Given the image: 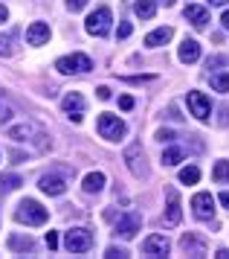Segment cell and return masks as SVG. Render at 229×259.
Segmentation results:
<instances>
[{
  "mask_svg": "<svg viewBox=\"0 0 229 259\" xmlns=\"http://www.w3.org/2000/svg\"><path fill=\"white\" fill-rule=\"evenodd\" d=\"M134 12H137L142 21H148V18H154V12H157V3H154V0H137Z\"/></svg>",
  "mask_w": 229,
  "mask_h": 259,
  "instance_id": "20",
  "label": "cell"
},
{
  "mask_svg": "<svg viewBox=\"0 0 229 259\" xmlns=\"http://www.w3.org/2000/svg\"><path fill=\"white\" fill-rule=\"evenodd\" d=\"M220 24H223V26H226V29H229V9H226V12H223V18H220Z\"/></svg>",
  "mask_w": 229,
  "mask_h": 259,
  "instance_id": "37",
  "label": "cell"
},
{
  "mask_svg": "<svg viewBox=\"0 0 229 259\" xmlns=\"http://www.w3.org/2000/svg\"><path fill=\"white\" fill-rule=\"evenodd\" d=\"M131 32H134V26H131V24H122V26H119V32H116V35H119V38H128Z\"/></svg>",
  "mask_w": 229,
  "mask_h": 259,
  "instance_id": "33",
  "label": "cell"
},
{
  "mask_svg": "<svg viewBox=\"0 0 229 259\" xmlns=\"http://www.w3.org/2000/svg\"><path fill=\"white\" fill-rule=\"evenodd\" d=\"M12 38H15V32L0 35V56H9V53H12Z\"/></svg>",
  "mask_w": 229,
  "mask_h": 259,
  "instance_id": "28",
  "label": "cell"
},
{
  "mask_svg": "<svg viewBox=\"0 0 229 259\" xmlns=\"http://www.w3.org/2000/svg\"><path fill=\"white\" fill-rule=\"evenodd\" d=\"M212 88H215V91H220V94H229V73L215 76V79H212Z\"/></svg>",
  "mask_w": 229,
  "mask_h": 259,
  "instance_id": "27",
  "label": "cell"
},
{
  "mask_svg": "<svg viewBox=\"0 0 229 259\" xmlns=\"http://www.w3.org/2000/svg\"><path fill=\"white\" fill-rule=\"evenodd\" d=\"M104 187V175L102 172H90V175H84V192H102Z\"/></svg>",
  "mask_w": 229,
  "mask_h": 259,
  "instance_id": "19",
  "label": "cell"
},
{
  "mask_svg": "<svg viewBox=\"0 0 229 259\" xmlns=\"http://www.w3.org/2000/svg\"><path fill=\"white\" fill-rule=\"evenodd\" d=\"M139 224H142L139 212H125V215L116 222V233L122 236V239H134V236L139 233Z\"/></svg>",
  "mask_w": 229,
  "mask_h": 259,
  "instance_id": "8",
  "label": "cell"
},
{
  "mask_svg": "<svg viewBox=\"0 0 229 259\" xmlns=\"http://www.w3.org/2000/svg\"><path fill=\"white\" fill-rule=\"evenodd\" d=\"M180 219H183V212H180V195H177V189H168V210L162 215V222H165V227H177Z\"/></svg>",
  "mask_w": 229,
  "mask_h": 259,
  "instance_id": "10",
  "label": "cell"
},
{
  "mask_svg": "<svg viewBox=\"0 0 229 259\" xmlns=\"http://www.w3.org/2000/svg\"><path fill=\"white\" fill-rule=\"evenodd\" d=\"M212 178L215 181H229V160H220V163H215V169H212Z\"/></svg>",
  "mask_w": 229,
  "mask_h": 259,
  "instance_id": "24",
  "label": "cell"
},
{
  "mask_svg": "<svg viewBox=\"0 0 229 259\" xmlns=\"http://www.w3.org/2000/svg\"><path fill=\"white\" fill-rule=\"evenodd\" d=\"M67 6L73 9V12H81V9L87 6V0H67Z\"/></svg>",
  "mask_w": 229,
  "mask_h": 259,
  "instance_id": "29",
  "label": "cell"
},
{
  "mask_svg": "<svg viewBox=\"0 0 229 259\" xmlns=\"http://www.w3.org/2000/svg\"><path fill=\"white\" fill-rule=\"evenodd\" d=\"M46 41H49V26L46 24H32L26 29V44H29V47H41Z\"/></svg>",
  "mask_w": 229,
  "mask_h": 259,
  "instance_id": "13",
  "label": "cell"
},
{
  "mask_svg": "<svg viewBox=\"0 0 229 259\" xmlns=\"http://www.w3.org/2000/svg\"><path fill=\"white\" fill-rule=\"evenodd\" d=\"M192 210H195L200 219H212V212H215V198H212L209 192H197L195 198H192Z\"/></svg>",
  "mask_w": 229,
  "mask_h": 259,
  "instance_id": "11",
  "label": "cell"
},
{
  "mask_svg": "<svg viewBox=\"0 0 229 259\" xmlns=\"http://www.w3.org/2000/svg\"><path fill=\"white\" fill-rule=\"evenodd\" d=\"M6 18H9V12H6V6H0V24H3Z\"/></svg>",
  "mask_w": 229,
  "mask_h": 259,
  "instance_id": "35",
  "label": "cell"
},
{
  "mask_svg": "<svg viewBox=\"0 0 229 259\" xmlns=\"http://www.w3.org/2000/svg\"><path fill=\"white\" fill-rule=\"evenodd\" d=\"M46 247H49V250H55L58 247V233H52V230L46 233Z\"/></svg>",
  "mask_w": 229,
  "mask_h": 259,
  "instance_id": "30",
  "label": "cell"
},
{
  "mask_svg": "<svg viewBox=\"0 0 229 259\" xmlns=\"http://www.w3.org/2000/svg\"><path fill=\"white\" fill-rule=\"evenodd\" d=\"M125 163L137 178L145 175V154H142V146H139V143H131L125 149Z\"/></svg>",
  "mask_w": 229,
  "mask_h": 259,
  "instance_id": "7",
  "label": "cell"
},
{
  "mask_svg": "<svg viewBox=\"0 0 229 259\" xmlns=\"http://www.w3.org/2000/svg\"><path fill=\"white\" fill-rule=\"evenodd\" d=\"M197 59H200V44L192 41V38H186L183 44H180V61L183 64H195Z\"/></svg>",
  "mask_w": 229,
  "mask_h": 259,
  "instance_id": "15",
  "label": "cell"
},
{
  "mask_svg": "<svg viewBox=\"0 0 229 259\" xmlns=\"http://www.w3.org/2000/svg\"><path fill=\"white\" fill-rule=\"evenodd\" d=\"M61 108L70 114L73 122H81V111H84V99H81V94H67L64 96V102H61Z\"/></svg>",
  "mask_w": 229,
  "mask_h": 259,
  "instance_id": "12",
  "label": "cell"
},
{
  "mask_svg": "<svg viewBox=\"0 0 229 259\" xmlns=\"http://www.w3.org/2000/svg\"><path fill=\"white\" fill-rule=\"evenodd\" d=\"M157 140H162V143H165V140H174V131H165V128H160V131H157Z\"/></svg>",
  "mask_w": 229,
  "mask_h": 259,
  "instance_id": "32",
  "label": "cell"
},
{
  "mask_svg": "<svg viewBox=\"0 0 229 259\" xmlns=\"http://www.w3.org/2000/svg\"><path fill=\"white\" fill-rule=\"evenodd\" d=\"M119 108H122V111H131V108H134V99H131V96H119Z\"/></svg>",
  "mask_w": 229,
  "mask_h": 259,
  "instance_id": "31",
  "label": "cell"
},
{
  "mask_svg": "<svg viewBox=\"0 0 229 259\" xmlns=\"http://www.w3.org/2000/svg\"><path fill=\"white\" fill-rule=\"evenodd\" d=\"M168 250H171V242H168V236H162V233H154L142 242V253L145 256H168Z\"/></svg>",
  "mask_w": 229,
  "mask_h": 259,
  "instance_id": "6",
  "label": "cell"
},
{
  "mask_svg": "<svg viewBox=\"0 0 229 259\" xmlns=\"http://www.w3.org/2000/svg\"><path fill=\"white\" fill-rule=\"evenodd\" d=\"M180 160H183V149H165V152H162V166H177L180 163Z\"/></svg>",
  "mask_w": 229,
  "mask_h": 259,
  "instance_id": "21",
  "label": "cell"
},
{
  "mask_svg": "<svg viewBox=\"0 0 229 259\" xmlns=\"http://www.w3.org/2000/svg\"><path fill=\"white\" fill-rule=\"evenodd\" d=\"M212 6H223V3H229V0H209Z\"/></svg>",
  "mask_w": 229,
  "mask_h": 259,
  "instance_id": "39",
  "label": "cell"
},
{
  "mask_svg": "<svg viewBox=\"0 0 229 259\" xmlns=\"http://www.w3.org/2000/svg\"><path fill=\"white\" fill-rule=\"evenodd\" d=\"M186 18H189L195 26H206L209 24V9L206 6H195V3H189V6H186Z\"/></svg>",
  "mask_w": 229,
  "mask_h": 259,
  "instance_id": "16",
  "label": "cell"
},
{
  "mask_svg": "<svg viewBox=\"0 0 229 259\" xmlns=\"http://www.w3.org/2000/svg\"><path fill=\"white\" fill-rule=\"evenodd\" d=\"M189 108H192V114H195L197 119H209V114H212V105H209L206 94H200V91H189Z\"/></svg>",
  "mask_w": 229,
  "mask_h": 259,
  "instance_id": "9",
  "label": "cell"
},
{
  "mask_svg": "<svg viewBox=\"0 0 229 259\" xmlns=\"http://www.w3.org/2000/svg\"><path fill=\"white\" fill-rule=\"evenodd\" d=\"M174 29L171 26H162V29H154L151 35H145V47H160V44H165V41H171Z\"/></svg>",
  "mask_w": 229,
  "mask_h": 259,
  "instance_id": "17",
  "label": "cell"
},
{
  "mask_svg": "<svg viewBox=\"0 0 229 259\" xmlns=\"http://www.w3.org/2000/svg\"><path fill=\"white\" fill-rule=\"evenodd\" d=\"M23 181L18 175H0V189H18Z\"/></svg>",
  "mask_w": 229,
  "mask_h": 259,
  "instance_id": "26",
  "label": "cell"
},
{
  "mask_svg": "<svg viewBox=\"0 0 229 259\" xmlns=\"http://www.w3.org/2000/svg\"><path fill=\"white\" fill-rule=\"evenodd\" d=\"M180 181H183V184H197V181H200V169H197V166L180 169Z\"/></svg>",
  "mask_w": 229,
  "mask_h": 259,
  "instance_id": "23",
  "label": "cell"
},
{
  "mask_svg": "<svg viewBox=\"0 0 229 259\" xmlns=\"http://www.w3.org/2000/svg\"><path fill=\"white\" fill-rule=\"evenodd\" d=\"M215 256H218V259H229V250H223V247H220V250L215 253Z\"/></svg>",
  "mask_w": 229,
  "mask_h": 259,
  "instance_id": "36",
  "label": "cell"
},
{
  "mask_svg": "<svg viewBox=\"0 0 229 259\" xmlns=\"http://www.w3.org/2000/svg\"><path fill=\"white\" fill-rule=\"evenodd\" d=\"M96 96H99V99H110V91H107V88H99V91H96Z\"/></svg>",
  "mask_w": 229,
  "mask_h": 259,
  "instance_id": "34",
  "label": "cell"
},
{
  "mask_svg": "<svg viewBox=\"0 0 229 259\" xmlns=\"http://www.w3.org/2000/svg\"><path fill=\"white\" fill-rule=\"evenodd\" d=\"M15 219L18 222H23V224H46V219H49V212L38 204V201H32V198H26V201H21V207H18V212H15Z\"/></svg>",
  "mask_w": 229,
  "mask_h": 259,
  "instance_id": "1",
  "label": "cell"
},
{
  "mask_svg": "<svg viewBox=\"0 0 229 259\" xmlns=\"http://www.w3.org/2000/svg\"><path fill=\"white\" fill-rule=\"evenodd\" d=\"M99 134L104 140H119L125 134V122L113 114H99Z\"/></svg>",
  "mask_w": 229,
  "mask_h": 259,
  "instance_id": "5",
  "label": "cell"
},
{
  "mask_svg": "<svg viewBox=\"0 0 229 259\" xmlns=\"http://www.w3.org/2000/svg\"><path fill=\"white\" fill-rule=\"evenodd\" d=\"M110 21H113V15H110V9L107 6H102V9H96V12L87 18V32L90 35H107L110 32Z\"/></svg>",
  "mask_w": 229,
  "mask_h": 259,
  "instance_id": "4",
  "label": "cell"
},
{
  "mask_svg": "<svg viewBox=\"0 0 229 259\" xmlns=\"http://www.w3.org/2000/svg\"><path fill=\"white\" fill-rule=\"evenodd\" d=\"M0 105H3V94H0Z\"/></svg>",
  "mask_w": 229,
  "mask_h": 259,
  "instance_id": "41",
  "label": "cell"
},
{
  "mask_svg": "<svg viewBox=\"0 0 229 259\" xmlns=\"http://www.w3.org/2000/svg\"><path fill=\"white\" fill-rule=\"evenodd\" d=\"M9 247L12 250H32V239H29V236H26V239H23V236H12L9 239Z\"/></svg>",
  "mask_w": 229,
  "mask_h": 259,
  "instance_id": "22",
  "label": "cell"
},
{
  "mask_svg": "<svg viewBox=\"0 0 229 259\" xmlns=\"http://www.w3.org/2000/svg\"><path fill=\"white\" fill-rule=\"evenodd\" d=\"M220 204H223V207H229V192H223V195H220Z\"/></svg>",
  "mask_w": 229,
  "mask_h": 259,
  "instance_id": "38",
  "label": "cell"
},
{
  "mask_svg": "<svg viewBox=\"0 0 229 259\" xmlns=\"http://www.w3.org/2000/svg\"><path fill=\"white\" fill-rule=\"evenodd\" d=\"M32 134V125H15V128H9V140H21V137H29Z\"/></svg>",
  "mask_w": 229,
  "mask_h": 259,
  "instance_id": "25",
  "label": "cell"
},
{
  "mask_svg": "<svg viewBox=\"0 0 229 259\" xmlns=\"http://www.w3.org/2000/svg\"><path fill=\"white\" fill-rule=\"evenodd\" d=\"M180 247H183L186 253H195V256H203L206 253V245L203 242H197L195 236L189 233V236H183V242H180Z\"/></svg>",
  "mask_w": 229,
  "mask_h": 259,
  "instance_id": "18",
  "label": "cell"
},
{
  "mask_svg": "<svg viewBox=\"0 0 229 259\" xmlns=\"http://www.w3.org/2000/svg\"><path fill=\"white\" fill-rule=\"evenodd\" d=\"M55 70L64 73V76H73V73H87L93 70V61L84 56V53H73V56H64V59L55 61Z\"/></svg>",
  "mask_w": 229,
  "mask_h": 259,
  "instance_id": "2",
  "label": "cell"
},
{
  "mask_svg": "<svg viewBox=\"0 0 229 259\" xmlns=\"http://www.w3.org/2000/svg\"><path fill=\"white\" fill-rule=\"evenodd\" d=\"M162 6H174V0H160Z\"/></svg>",
  "mask_w": 229,
  "mask_h": 259,
  "instance_id": "40",
  "label": "cell"
},
{
  "mask_svg": "<svg viewBox=\"0 0 229 259\" xmlns=\"http://www.w3.org/2000/svg\"><path fill=\"white\" fill-rule=\"evenodd\" d=\"M41 189H44L46 195H64L67 192V184L58 175H44L41 178Z\"/></svg>",
  "mask_w": 229,
  "mask_h": 259,
  "instance_id": "14",
  "label": "cell"
},
{
  "mask_svg": "<svg viewBox=\"0 0 229 259\" xmlns=\"http://www.w3.org/2000/svg\"><path fill=\"white\" fill-rule=\"evenodd\" d=\"M64 247L70 253H87L93 247V236L84 230V227H73L67 236H64Z\"/></svg>",
  "mask_w": 229,
  "mask_h": 259,
  "instance_id": "3",
  "label": "cell"
}]
</instances>
